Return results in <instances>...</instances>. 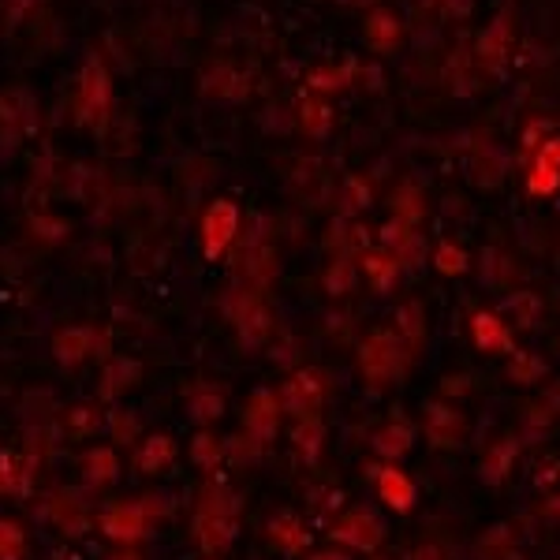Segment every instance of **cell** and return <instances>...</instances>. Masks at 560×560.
I'll return each mask as SVG.
<instances>
[{"mask_svg": "<svg viewBox=\"0 0 560 560\" xmlns=\"http://www.w3.org/2000/svg\"><path fill=\"white\" fill-rule=\"evenodd\" d=\"M90 340H94L90 329H64V333H56V340H53V355L68 366L83 363L86 355H90V348H94Z\"/></svg>", "mask_w": 560, "mask_h": 560, "instance_id": "4", "label": "cell"}, {"mask_svg": "<svg viewBox=\"0 0 560 560\" xmlns=\"http://www.w3.org/2000/svg\"><path fill=\"white\" fill-rule=\"evenodd\" d=\"M23 531L15 527V523H8V519H0V560H19V553H23Z\"/></svg>", "mask_w": 560, "mask_h": 560, "instance_id": "13", "label": "cell"}, {"mask_svg": "<svg viewBox=\"0 0 560 560\" xmlns=\"http://www.w3.org/2000/svg\"><path fill=\"white\" fill-rule=\"evenodd\" d=\"M191 456H195L198 467H210V463H217V456H221V448H217V441H213L210 434H198L195 445H191Z\"/></svg>", "mask_w": 560, "mask_h": 560, "instance_id": "15", "label": "cell"}, {"mask_svg": "<svg viewBox=\"0 0 560 560\" xmlns=\"http://www.w3.org/2000/svg\"><path fill=\"white\" fill-rule=\"evenodd\" d=\"M336 538H344L348 546H359V549H374L381 538V527L374 523V516H351L340 531H336Z\"/></svg>", "mask_w": 560, "mask_h": 560, "instance_id": "8", "label": "cell"}, {"mask_svg": "<svg viewBox=\"0 0 560 560\" xmlns=\"http://www.w3.org/2000/svg\"><path fill=\"white\" fill-rule=\"evenodd\" d=\"M322 400V381L314 378V374H299L284 385V407L295 411V415H310L314 407Z\"/></svg>", "mask_w": 560, "mask_h": 560, "instance_id": "3", "label": "cell"}, {"mask_svg": "<svg viewBox=\"0 0 560 560\" xmlns=\"http://www.w3.org/2000/svg\"><path fill=\"white\" fill-rule=\"evenodd\" d=\"M247 426L254 437H273L277 430V404L269 392H254V404L247 407Z\"/></svg>", "mask_w": 560, "mask_h": 560, "instance_id": "6", "label": "cell"}, {"mask_svg": "<svg viewBox=\"0 0 560 560\" xmlns=\"http://www.w3.org/2000/svg\"><path fill=\"white\" fill-rule=\"evenodd\" d=\"M232 534H236V523H228V519H206V523H202V542H206V546H224V542H228V538H232Z\"/></svg>", "mask_w": 560, "mask_h": 560, "instance_id": "14", "label": "cell"}, {"mask_svg": "<svg viewBox=\"0 0 560 560\" xmlns=\"http://www.w3.org/2000/svg\"><path fill=\"white\" fill-rule=\"evenodd\" d=\"M112 560H139V557H135V553H116Z\"/></svg>", "mask_w": 560, "mask_h": 560, "instance_id": "18", "label": "cell"}, {"mask_svg": "<svg viewBox=\"0 0 560 560\" xmlns=\"http://www.w3.org/2000/svg\"><path fill=\"white\" fill-rule=\"evenodd\" d=\"M83 463H86V482H90V486H105V482H112L116 471H120L112 448H94V452H86Z\"/></svg>", "mask_w": 560, "mask_h": 560, "instance_id": "9", "label": "cell"}, {"mask_svg": "<svg viewBox=\"0 0 560 560\" xmlns=\"http://www.w3.org/2000/svg\"><path fill=\"white\" fill-rule=\"evenodd\" d=\"M105 101H109V83H105V71H101V64H90V68H86V79H83V105H86V112H90L94 120H101V116H105Z\"/></svg>", "mask_w": 560, "mask_h": 560, "instance_id": "7", "label": "cell"}, {"mask_svg": "<svg viewBox=\"0 0 560 560\" xmlns=\"http://www.w3.org/2000/svg\"><path fill=\"white\" fill-rule=\"evenodd\" d=\"M0 486L4 490H12L15 497H23L27 493V486H30V467L23 460H0Z\"/></svg>", "mask_w": 560, "mask_h": 560, "instance_id": "11", "label": "cell"}, {"mask_svg": "<svg viewBox=\"0 0 560 560\" xmlns=\"http://www.w3.org/2000/svg\"><path fill=\"white\" fill-rule=\"evenodd\" d=\"M363 366L370 378H392V370H396V348H392V340L385 336H374L370 344L363 348Z\"/></svg>", "mask_w": 560, "mask_h": 560, "instance_id": "5", "label": "cell"}, {"mask_svg": "<svg viewBox=\"0 0 560 560\" xmlns=\"http://www.w3.org/2000/svg\"><path fill=\"white\" fill-rule=\"evenodd\" d=\"M101 531L112 542H139L146 534V504H116L101 516Z\"/></svg>", "mask_w": 560, "mask_h": 560, "instance_id": "1", "label": "cell"}, {"mask_svg": "<svg viewBox=\"0 0 560 560\" xmlns=\"http://www.w3.org/2000/svg\"><path fill=\"white\" fill-rule=\"evenodd\" d=\"M176 456V445H172V437L165 434H154L139 452V471H161L165 463H172Z\"/></svg>", "mask_w": 560, "mask_h": 560, "instance_id": "10", "label": "cell"}, {"mask_svg": "<svg viewBox=\"0 0 560 560\" xmlns=\"http://www.w3.org/2000/svg\"><path fill=\"white\" fill-rule=\"evenodd\" d=\"M407 430H389V437H378V448L381 452H389V456H396V452H404L407 448Z\"/></svg>", "mask_w": 560, "mask_h": 560, "instance_id": "16", "label": "cell"}, {"mask_svg": "<svg viewBox=\"0 0 560 560\" xmlns=\"http://www.w3.org/2000/svg\"><path fill=\"white\" fill-rule=\"evenodd\" d=\"M310 560H348V557H336V553H318V557H310Z\"/></svg>", "mask_w": 560, "mask_h": 560, "instance_id": "17", "label": "cell"}, {"mask_svg": "<svg viewBox=\"0 0 560 560\" xmlns=\"http://www.w3.org/2000/svg\"><path fill=\"white\" fill-rule=\"evenodd\" d=\"M202 236H206V251H210V258H217V254L228 247V239L236 236V210H232V202H213L210 213H206Z\"/></svg>", "mask_w": 560, "mask_h": 560, "instance_id": "2", "label": "cell"}, {"mask_svg": "<svg viewBox=\"0 0 560 560\" xmlns=\"http://www.w3.org/2000/svg\"><path fill=\"white\" fill-rule=\"evenodd\" d=\"M381 497H385L392 508H407V504H411V482H407L400 471H385V475H381Z\"/></svg>", "mask_w": 560, "mask_h": 560, "instance_id": "12", "label": "cell"}]
</instances>
